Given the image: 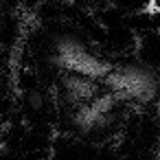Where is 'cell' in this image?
Here are the masks:
<instances>
[{"mask_svg": "<svg viewBox=\"0 0 160 160\" xmlns=\"http://www.w3.org/2000/svg\"><path fill=\"white\" fill-rule=\"evenodd\" d=\"M51 62L64 75L86 77V79L99 81V83H103L105 77L112 70V64L110 62L101 59L83 42H79L77 38H70V35H62V38L55 40Z\"/></svg>", "mask_w": 160, "mask_h": 160, "instance_id": "6da1fadb", "label": "cell"}, {"mask_svg": "<svg viewBox=\"0 0 160 160\" xmlns=\"http://www.w3.org/2000/svg\"><path fill=\"white\" fill-rule=\"evenodd\" d=\"M103 86L121 103L123 101L149 103V101L156 99V94L160 90V81H158L156 72L145 68V66H136V64L112 66Z\"/></svg>", "mask_w": 160, "mask_h": 160, "instance_id": "7a4b0ae2", "label": "cell"}, {"mask_svg": "<svg viewBox=\"0 0 160 160\" xmlns=\"http://www.w3.org/2000/svg\"><path fill=\"white\" fill-rule=\"evenodd\" d=\"M118 105H121V101L114 94H110L108 90H103L94 101L75 108L70 121H72V125H75L77 132H81V134H94V132L105 129L112 123L114 112H116Z\"/></svg>", "mask_w": 160, "mask_h": 160, "instance_id": "3957f363", "label": "cell"}, {"mask_svg": "<svg viewBox=\"0 0 160 160\" xmlns=\"http://www.w3.org/2000/svg\"><path fill=\"white\" fill-rule=\"evenodd\" d=\"M59 86H62L64 101L68 105H72V110L94 101L103 92L99 81H92V79H86V77H77V75H64Z\"/></svg>", "mask_w": 160, "mask_h": 160, "instance_id": "277c9868", "label": "cell"}, {"mask_svg": "<svg viewBox=\"0 0 160 160\" xmlns=\"http://www.w3.org/2000/svg\"><path fill=\"white\" fill-rule=\"evenodd\" d=\"M153 110H156V116H158V118H160V99H158V101H156V103H153Z\"/></svg>", "mask_w": 160, "mask_h": 160, "instance_id": "5b68a950", "label": "cell"}]
</instances>
